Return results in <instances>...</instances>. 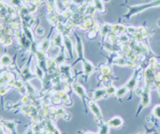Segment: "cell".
Returning a JSON list of instances; mask_svg holds the SVG:
<instances>
[{"label":"cell","mask_w":160,"mask_h":134,"mask_svg":"<svg viewBox=\"0 0 160 134\" xmlns=\"http://www.w3.org/2000/svg\"><path fill=\"white\" fill-rule=\"evenodd\" d=\"M160 6V0H153V1L149 2L147 4H140V5H134L132 7H130V10L128 11V13L125 14V17L129 18L130 16L134 15V14H137L139 12H142L143 10L148 8H151V7H157Z\"/></svg>","instance_id":"cell-1"},{"label":"cell","mask_w":160,"mask_h":134,"mask_svg":"<svg viewBox=\"0 0 160 134\" xmlns=\"http://www.w3.org/2000/svg\"><path fill=\"white\" fill-rule=\"evenodd\" d=\"M88 106L94 116H95L96 118H98V120H100V122H102L101 121L102 120V114H101V110H100L99 106L97 105V103H96L94 100H91L88 102Z\"/></svg>","instance_id":"cell-2"},{"label":"cell","mask_w":160,"mask_h":134,"mask_svg":"<svg viewBox=\"0 0 160 134\" xmlns=\"http://www.w3.org/2000/svg\"><path fill=\"white\" fill-rule=\"evenodd\" d=\"M51 45H52V42H51L50 38H49V37H45L43 40H41L40 42H38V43H36V49L37 50H41V51H45V52H47Z\"/></svg>","instance_id":"cell-3"},{"label":"cell","mask_w":160,"mask_h":134,"mask_svg":"<svg viewBox=\"0 0 160 134\" xmlns=\"http://www.w3.org/2000/svg\"><path fill=\"white\" fill-rule=\"evenodd\" d=\"M13 58L11 57L9 54H3V55L0 56V69H3V68H8L9 65L12 63Z\"/></svg>","instance_id":"cell-4"},{"label":"cell","mask_w":160,"mask_h":134,"mask_svg":"<svg viewBox=\"0 0 160 134\" xmlns=\"http://www.w3.org/2000/svg\"><path fill=\"white\" fill-rule=\"evenodd\" d=\"M82 65H83V73L85 74L86 76H89L90 74H92V72L95 70V66L93 65V63L86 59H83Z\"/></svg>","instance_id":"cell-5"},{"label":"cell","mask_w":160,"mask_h":134,"mask_svg":"<svg viewBox=\"0 0 160 134\" xmlns=\"http://www.w3.org/2000/svg\"><path fill=\"white\" fill-rule=\"evenodd\" d=\"M107 124L109 125V127H112V128H119L123 125V119L119 116H115V117H112L111 119L107 121Z\"/></svg>","instance_id":"cell-6"},{"label":"cell","mask_w":160,"mask_h":134,"mask_svg":"<svg viewBox=\"0 0 160 134\" xmlns=\"http://www.w3.org/2000/svg\"><path fill=\"white\" fill-rule=\"evenodd\" d=\"M72 87H73V91L79 96L80 98H83V99H84V98L86 97L85 89H84L83 86L80 85L78 82H74V83L72 84Z\"/></svg>","instance_id":"cell-7"},{"label":"cell","mask_w":160,"mask_h":134,"mask_svg":"<svg viewBox=\"0 0 160 134\" xmlns=\"http://www.w3.org/2000/svg\"><path fill=\"white\" fill-rule=\"evenodd\" d=\"M63 39H64V36H63L61 33H58L56 32L55 34L53 35L52 39H51V42H52V45L57 46V47H62L63 46Z\"/></svg>","instance_id":"cell-8"},{"label":"cell","mask_w":160,"mask_h":134,"mask_svg":"<svg viewBox=\"0 0 160 134\" xmlns=\"http://www.w3.org/2000/svg\"><path fill=\"white\" fill-rule=\"evenodd\" d=\"M108 96L106 89L104 88H99V89H96L95 91L93 92V100H99L102 99V98H106Z\"/></svg>","instance_id":"cell-9"},{"label":"cell","mask_w":160,"mask_h":134,"mask_svg":"<svg viewBox=\"0 0 160 134\" xmlns=\"http://www.w3.org/2000/svg\"><path fill=\"white\" fill-rule=\"evenodd\" d=\"M14 43V37L13 36H7V35H3L0 37V45L3 47H8L11 46Z\"/></svg>","instance_id":"cell-10"},{"label":"cell","mask_w":160,"mask_h":134,"mask_svg":"<svg viewBox=\"0 0 160 134\" xmlns=\"http://www.w3.org/2000/svg\"><path fill=\"white\" fill-rule=\"evenodd\" d=\"M93 4L95 7L96 11L100 13H104L105 12V6H104V2L102 0H93Z\"/></svg>","instance_id":"cell-11"},{"label":"cell","mask_w":160,"mask_h":134,"mask_svg":"<svg viewBox=\"0 0 160 134\" xmlns=\"http://www.w3.org/2000/svg\"><path fill=\"white\" fill-rule=\"evenodd\" d=\"M76 52L77 55H78L79 59L83 60V44H82L81 40L79 39V37L77 36V43H76Z\"/></svg>","instance_id":"cell-12"},{"label":"cell","mask_w":160,"mask_h":134,"mask_svg":"<svg viewBox=\"0 0 160 134\" xmlns=\"http://www.w3.org/2000/svg\"><path fill=\"white\" fill-rule=\"evenodd\" d=\"M110 133V127L107 123H103V122H100L99 125V131H98L97 134H109Z\"/></svg>","instance_id":"cell-13"},{"label":"cell","mask_w":160,"mask_h":134,"mask_svg":"<svg viewBox=\"0 0 160 134\" xmlns=\"http://www.w3.org/2000/svg\"><path fill=\"white\" fill-rule=\"evenodd\" d=\"M8 3L15 9H20L24 4V0H8Z\"/></svg>","instance_id":"cell-14"},{"label":"cell","mask_w":160,"mask_h":134,"mask_svg":"<svg viewBox=\"0 0 160 134\" xmlns=\"http://www.w3.org/2000/svg\"><path fill=\"white\" fill-rule=\"evenodd\" d=\"M149 92H146V90L144 91L142 95V100H141V105L142 106H148L150 104V97H149Z\"/></svg>","instance_id":"cell-15"},{"label":"cell","mask_w":160,"mask_h":134,"mask_svg":"<svg viewBox=\"0 0 160 134\" xmlns=\"http://www.w3.org/2000/svg\"><path fill=\"white\" fill-rule=\"evenodd\" d=\"M128 90L129 89L126 87V86H122V87H120L118 89H116V94L117 97H123V96H125L127 93H128Z\"/></svg>","instance_id":"cell-16"},{"label":"cell","mask_w":160,"mask_h":134,"mask_svg":"<svg viewBox=\"0 0 160 134\" xmlns=\"http://www.w3.org/2000/svg\"><path fill=\"white\" fill-rule=\"evenodd\" d=\"M44 34H45V29H44V27L41 26V25L36 26V28H35V36L42 37V36H44Z\"/></svg>","instance_id":"cell-17"},{"label":"cell","mask_w":160,"mask_h":134,"mask_svg":"<svg viewBox=\"0 0 160 134\" xmlns=\"http://www.w3.org/2000/svg\"><path fill=\"white\" fill-rule=\"evenodd\" d=\"M26 6H27V8H28V10H29V12L31 15H33L34 13H36L37 11H38V8H39V6L38 5H36V4H26Z\"/></svg>","instance_id":"cell-18"},{"label":"cell","mask_w":160,"mask_h":134,"mask_svg":"<svg viewBox=\"0 0 160 134\" xmlns=\"http://www.w3.org/2000/svg\"><path fill=\"white\" fill-rule=\"evenodd\" d=\"M11 89H12V87L7 85V84L4 86H2V87H0V96H5L6 94L11 90Z\"/></svg>","instance_id":"cell-19"},{"label":"cell","mask_w":160,"mask_h":134,"mask_svg":"<svg viewBox=\"0 0 160 134\" xmlns=\"http://www.w3.org/2000/svg\"><path fill=\"white\" fill-rule=\"evenodd\" d=\"M103 25H104V26H102V29H101V34L105 35V34H107L108 32L110 31L111 24H109V23H105V24H103Z\"/></svg>","instance_id":"cell-20"},{"label":"cell","mask_w":160,"mask_h":134,"mask_svg":"<svg viewBox=\"0 0 160 134\" xmlns=\"http://www.w3.org/2000/svg\"><path fill=\"white\" fill-rule=\"evenodd\" d=\"M152 114H153L156 118L160 119V104L156 105V106L152 109Z\"/></svg>","instance_id":"cell-21"},{"label":"cell","mask_w":160,"mask_h":134,"mask_svg":"<svg viewBox=\"0 0 160 134\" xmlns=\"http://www.w3.org/2000/svg\"><path fill=\"white\" fill-rule=\"evenodd\" d=\"M106 91H107L108 95H111V94H114L115 92H116V88L113 87V86H109V87L106 89Z\"/></svg>","instance_id":"cell-22"},{"label":"cell","mask_w":160,"mask_h":134,"mask_svg":"<svg viewBox=\"0 0 160 134\" xmlns=\"http://www.w3.org/2000/svg\"><path fill=\"white\" fill-rule=\"evenodd\" d=\"M7 84V82L5 79L3 78V77L0 75V87H2V86H4V85H6Z\"/></svg>","instance_id":"cell-23"},{"label":"cell","mask_w":160,"mask_h":134,"mask_svg":"<svg viewBox=\"0 0 160 134\" xmlns=\"http://www.w3.org/2000/svg\"><path fill=\"white\" fill-rule=\"evenodd\" d=\"M62 117H63L64 119H66V120L68 121V120H70V118H71V115L69 114V112H65L64 115H63Z\"/></svg>","instance_id":"cell-24"},{"label":"cell","mask_w":160,"mask_h":134,"mask_svg":"<svg viewBox=\"0 0 160 134\" xmlns=\"http://www.w3.org/2000/svg\"><path fill=\"white\" fill-rule=\"evenodd\" d=\"M53 134H61V132L59 131V129L55 128V129H54V131H53Z\"/></svg>","instance_id":"cell-25"},{"label":"cell","mask_w":160,"mask_h":134,"mask_svg":"<svg viewBox=\"0 0 160 134\" xmlns=\"http://www.w3.org/2000/svg\"><path fill=\"white\" fill-rule=\"evenodd\" d=\"M157 26L160 27V18H159L158 20H157Z\"/></svg>","instance_id":"cell-26"},{"label":"cell","mask_w":160,"mask_h":134,"mask_svg":"<svg viewBox=\"0 0 160 134\" xmlns=\"http://www.w3.org/2000/svg\"><path fill=\"white\" fill-rule=\"evenodd\" d=\"M104 3H107V2H109V1H111V0H102Z\"/></svg>","instance_id":"cell-27"},{"label":"cell","mask_w":160,"mask_h":134,"mask_svg":"<svg viewBox=\"0 0 160 134\" xmlns=\"http://www.w3.org/2000/svg\"><path fill=\"white\" fill-rule=\"evenodd\" d=\"M85 1L87 2V3H89V2H91V1H93V0H85Z\"/></svg>","instance_id":"cell-28"},{"label":"cell","mask_w":160,"mask_h":134,"mask_svg":"<svg viewBox=\"0 0 160 134\" xmlns=\"http://www.w3.org/2000/svg\"><path fill=\"white\" fill-rule=\"evenodd\" d=\"M85 134H94V133H92V132H86Z\"/></svg>","instance_id":"cell-29"}]
</instances>
